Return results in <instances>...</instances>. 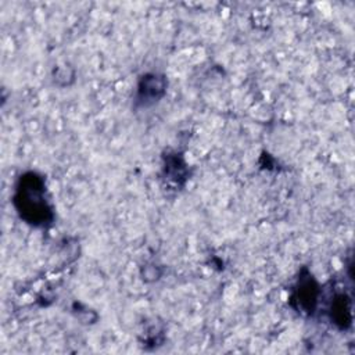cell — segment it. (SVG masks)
<instances>
[{"mask_svg": "<svg viewBox=\"0 0 355 355\" xmlns=\"http://www.w3.org/2000/svg\"><path fill=\"white\" fill-rule=\"evenodd\" d=\"M12 204L19 218L31 226L46 227L54 219L44 179L37 172H25L18 178Z\"/></svg>", "mask_w": 355, "mask_h": 355, "instance_id": "6da1fadb", "label": "cell"}, {"mask_svg": "<svg viewBox=\"0 0 355 355\" xmlns=\"http://www.w3.org/2000/svg\"><path fill=\"white\" fill-rule=\"evenodd\" d=\"M319 295L320 290L318 282L306 269H304L291 290V306L301 315L312 316L316 312Z\"/></svg>", "mask_w": 355, "mask_h": 355, "instance_id": "7a4b0ae2", "label": "cell"}, {"mask_svg": "<svg viewBox=\"0 0 355 355\" xmlns=\"http://www.w3.org/2000/svg\"><path fill=\"white\" fill-rule=\"evenodd\" d=\"M165 87H166V82L162 75L146 73L137 85V94H136L137 104L147 107L157 103L164 96Z\"/></svg>", "mask_w": 355, "mask_h": 355, "instance_id": "3957f363", "label": "cell"}, {"mask_svg": "<svg viewBox=\"0 0 355 355\" xmlns=\"http://www.w3.org/2000/svg\"><path fill=\"white\" fill-rule=\"evenodd\" d=\"M329 315L331 323L338 329L345 330L351 326V300L344 291H338L333 295L329 306Z\"/></svg>", "mask_w": 355, "mask_h": 355, "instance_id": "277c9868", "label": "cell"}]
</instances>
